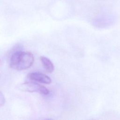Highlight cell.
<instances>
[{"label":"cell","instance_id":"277c9868","mask_svg":"<svg viewBox=\"0 0 120 120\" xmlns=\"http://www.w3.org/2000/svg\"><path fill=\"white\" fill-rule=\"evenodd\" d=\"M40 60L46 70L48 73H52L54 70V65L52 62L47 58L41 56L40 57Z\"/></svg>","mask_w":120,"mask_h":120},{"label":"cell","instance_id":"8992f818","mask_svg":"<svg viewBox=\"0 0 120 120\" xmlns=\"http://www.w3.org/2000/svg\"><path fill=\"white\" fill-rule=\"evenodd\" d=\"M1 60L0 59V66L1 65Z\"/></svg>","mask_w":120,"mask_h":120},{"label":"cell","instance_id":"6da1fadb","mask_svg":"<svg viewBox=\"0 0 120 120\" xmlns=\"http://www.w3.org/2000/svg\"><path fill=\"white\" fill-rule=\"evenodd\" d=\"M34 61L33 55L30 52L18 51L14 52L9 60L10 67L17 70H23L30 68Z\"/></svg>","mask_w":120,"mask_h":120},{"label":"cell","instance_id":"5b68a950","mask_svg":"<svg viewBox=\"0 0 120 120\" xmlns=\"http://www.w3.org/2000/svg\"><path fill=\"white\" fill-rule=\"evenodd\" d=\"M5 102V99L2 93L0 91V107L3 105Z\"/></svg>","mask_w":120,"mask_h":120},{"label":"cell","instance_id":"3957f363","mask_svg":"<svg viewBox=\"0 0 120 120\" xmlns=\"http://www.w3.org/2000/svg\"><path fill=\"white\" fill-rule=\"evenodd\" d=\"M28 76L30 80L40 83L50 84L52 82L51 79L48 76L39 72L30 73L28 75Z\"/></svg>","mask_w":120,"mask_h":120},{"label":"cell","instance_id":"7a4b0ae2","mask_svg":"<svg viewBox=\"0 0 120 120\" xmlns=\"http://www.w3.org/2000/svg\"><path fill=\"white\" fill-rule=\"evenodd\" d=\"M21 90L29 92H38L43 95H48L49 91L45 87L35 82H25L20 86Z\"/></svg>","mask_w":120,"mask_h":120}]
</instances>
